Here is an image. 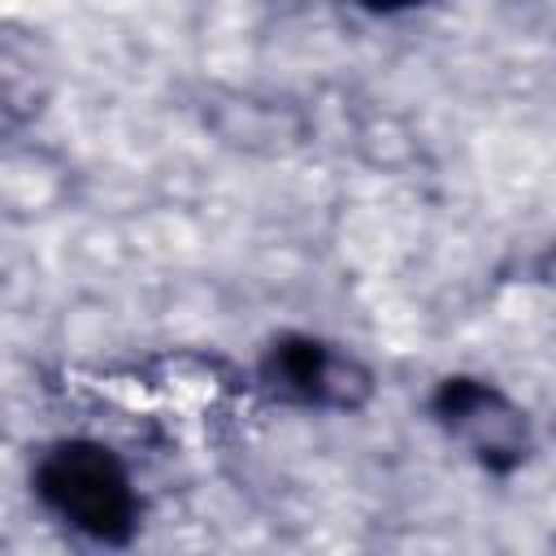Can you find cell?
Returning <instances> with one entry per match:
<instances>
[{
    "mask_svg": "<svg viewBox=\"0 0 556 556\" xmlns=\"http://www.w3.org/2000/svg\"><path fill=\"white\" fill-rule=\"evenodd\" d=\"M439 417L452 434H460L478 460L504 469L521 460L526 447V426L521 413L491 387L469 382V378H447L439 391Z\"/></svg>",
    "mask_w": 556,
    "mask_h": 556,
    "instance_id": "2",
    "label": "cell"
},
{
    "mask_svg": "<svg viewBox=\"0 0 556 556\" xmlns=\"http://www.w3.org/2000/svg\"><path fill=\"white\" fill-rule=\"evenodd\" d=\"M265 378L274 391L304 404H356V395L369 387V378L348 356H334L313 339H282L269 352Z\"/></svg>",
    "mask_w": 556,
    "mask_h": 556,
    "instance_id": "3",
    "label": "cell"
},
{
    "mask_svg": "<svg viewBox=\"0 0 556 556\" xmlns=\"http://www.w3.org/2000/svg\"><path fill=\"white\" fill-rule=\"evenodd\" d=\"M35 486L43 504L70 521L74 530L100 539V543H122L135 530V491L126 469L96 443H61L52 447L39 469Z\"/></svg>",
    "mask_w": 556,
    "mask_h": 556,
    "instance_id": "1",
    "label": "cell"
}]
</instances>
